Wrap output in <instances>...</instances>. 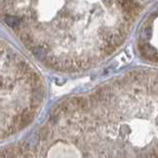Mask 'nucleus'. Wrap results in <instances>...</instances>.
Masks as SVG:
<instances>
[{"label": "nucleus", "mask_w": 158, "mask_h": 158, "mask_svg": "<svg viewBox=\"0 0 158 158\" xmlns=\"http://www.w3.org/2000/svg\"><path fill=\"white\" fill-rule=\"evenodd\" d=\"M131 0H0V21L40 64L57 72L89 69L123 45Z\"/></svg>", "instance_id": "obj_1"}, {"label": "nucleus", "mask_w": 158, "mask_h": 158, "mask_svg": "<svg viewBox=\"0 0 158 158\" xmlns=\"http://www.w3.org/2000/svg\"><path fill=\"white\" fill-rule=\"evenodd\" d=\"M44 98L35 66L0 36V124L7 127L26 111H38Z\"/></svg>", "instance_id": "obj_2"}, {"label": "nucleus", "mask_w": 158, "mask_h": 158, "mask_svg": "<svg viewBox=\"0 0 158 158\" xmlns=\"http://www.w3.org/2000/svg\"><path fill=\"white\" fill-rule=\"evenodd\" d=\"M137 48L141 55L146 59L152 62H158V52L154 48L150 46L149 44L145 43L144 41H140L137 45Z\"/></svg>", "instance_id": "obj_3"}, {"label": "nucleus", "mask_w": 158, "mask_h": 158, "mask_svg": "<svg viewBox=\"0 0 158 158\" xmlns=\"http://www.w3.org/2000/svg\"><path fill=\"white\" fill-rule=\"evenodd\" d=\"M53 134H54V131H53V127L50 126L49 124H46L44 125L43 127L40 129L39 131V139L40 141L45 143V142H48L49 140H51V138L53 137Z\"/></svg>", "instance_id": "obj_4"}, {"label": "nucleus", "mask_w": 158, "mask_h": 158, "mask_svg": "<svg viewBox=\"0 0 158 158\" xmlns=\"http://www.w3.org/2000/svg\"><path fill=\"white\" fill-rule=\"evenodd\" d=\"M142 33L144 36V39H149L151 37V25L150 22L147 21L145 24L142 26Z\"/></svg>", "instance_id": "obj_5"}, {"label": "nucleus", "mask_w": 158, "mask_h": 158, "mask_svg": "<svg viewBox=\"0 0 158 158\" xmlns=\"http://www.w3.org/2000/svg\"><path fill=\"white\" fill-rule=\"evenodd\" d=\"M141 157L142 158H151V154H150V152H146V153H143Z\"/></svg>", "instance_id": "obj_6"}]
</instances>
